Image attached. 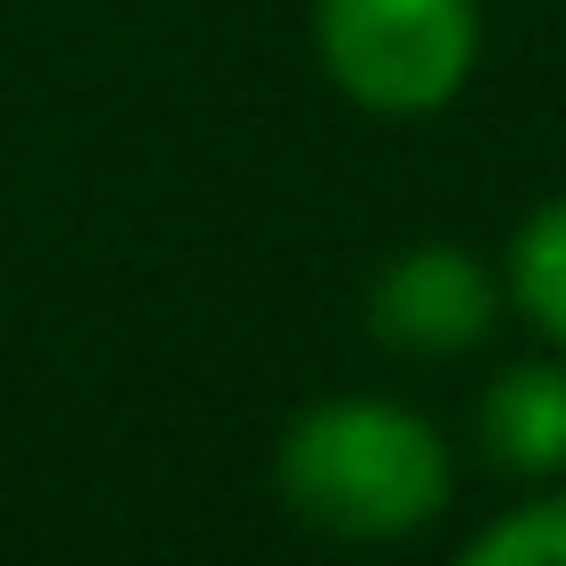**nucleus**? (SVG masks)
<instances>
[{
    "label": "nucleus",
    "instance_id": "6",
    "mask_svg": "<svg viewBox=\"0 0 566 566\" xmlns=\"http://www.w3.org/2000/svg\"><path fill=\"white\" fill-rule=\"evenodd\" d=\"M467 566H566V475L533 483V500H509L483 533H467Z\"/></svg>",
    "mask_w": 566,
    "mask_h": 566
},
{
    "label": "nucleus",
    "instance_id": "5",
    "mask_svg": "<svg viewBox=\"0 0 566 566\" xmlns=\"http://www.w3.org/2000/svg\"><path fill=\"white\" fill-rule=\"evenodd\" d=\"M500 292H509V317H525L566 358V192H549L542 209L516 217L509 259H500Z\"/></svg>",
    "mask_w": 566,
    "mask_h": 566
},
{
    "label": "nucleus",
    "instance_id": "2",
    "mask_svg": "<svg viewBox=\"0 0 566 566\" xmlns=\"http://www.w3.org/2000/svg\"><path fill=\"white\" fill-rule=\"evenodd\" d=\"M325 84L350 108L391 125L442 117L475 84L483 59V9L475 0H308Z\"/></svg>",
    "mask_w": 566,
    "mask_h": 566
},
{
    "label": "nucleus",
    "instance_id": "3",
    "mask_svg": "<svg viewBox=\"0 0 566 566\" xmlns=\"http://www.w3.org/2000/svg\"><path fill=\"white\" fill-rule=\"evenodd\" d=\"M358 317H367V342L391 358H467L509 317V292H500L492 259H475L467 242L424 233V242H400L375 266Z\"/></svg>",
    "mask_w": 566,
    "mask_h": 566
},
{
    "label": "nucleus",
    "instance_id": "1",
    "mask_svg": "<svg viewBox=\"0 0 566 566\" xmlns=\"http://www.w3.org/2000/svg\"><path fill=\"white\" fill-rule=\"evenodd\" d=\"M459 492V459L408 400L325 391L275 433V500L308 533L350 549H384L424 533Z\"/></svg>",
    "mask_w": 566,
    "mask_h": 566
},
{
    "label": "nucleus",
    "instance_id": "4",
    "mask_svg": "<svg viewBox=\"0 0 566 566\" xmlns=\"http://www.w3.org/2000/svg\"><path fill=\"white\" fill-rule=\"evenodd\" d=\"M475 450L516 483L566 475V358H516L475 400Z\"/></svg>",
    "mask_w": 566,
    "mask_h": 566
}]
</instances>
